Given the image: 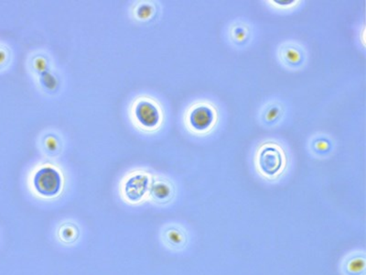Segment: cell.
Segmentation results:
<instances>
[{"label":"cell","instance_id":"obj_1","mask_svg":"<svg viewBox=\"0 0 366 275\" xmlns=\"http://www.w3.org/2000/svg\"><path fill=\"white\" fill-rule=\"evenodd\" d=\"M288 164L287 150L279 141H265L256 147L254 165L256 173L265 181H279L287 171Z\"/></svg>","mask_w":366,"mask_h":275},{"label":"cell","instance_id":"obj_2","mask_svg":"<svg viewBox=\"0 0 366 275\" xmlns=\"http://www.w3.org/2000/svg\"><path fill=\"white\" fill-rule=\"evenodd\" d=\"M220 122L217 105L209 100H198L188 106L184 113V125L190 134L207 137L217 129Z\"/></svg>","mask_w":366,"mask_h":275},{"label":"cell","instance_id":"obj_3","mask_svg":"<svg viewBox=\"0 0 366 275\" xmlns=\"http://www.w3.org/2000/svg\"><path fill=\"white\" fill-rule=\"evenodd\" d=\"M133 112L141 128L147 132L158 131L164 122L163 108L154 99L142 97L138 99Z\"/></svg>","mask_w":366,"mask_h":275},{"label":"cell","instance_id":"obj_4","mask_svg":"<svg viewBox=\"0 0 366 275\" xmlns=\"http://www.w3.org/2000/svg\"><path fill=\"white\" fill-rule=\"evenodd\" d=\"M152 177L144 171H134L124 179L121 185V195L124 200L129 204H138L147 197Z\"/></svg>","mask_w":366,"mask_h":275},{"label":"cell","instance_id":"obj_5","mask_svg":"<svg viewBox=\"0 0 366 275\" xmlns=\"http://www.w3.org/2000/svg\"><path fill=\"white\" fill-rule=\"evenodd\" d=\"M277 58L280 66L288 71L303 69L308 62V52L302 44L296 41H287L277 50Z\"/></svg>","mask_w":366,"mask_h":275},{"label":"cell","instance_id":"obj_6","mask_svg":"<svg viewBox=\"0 0 366 275\" xmlns=\"http://www.w3.org/2000/svg\"><path fill=\"white\" fill-rule=\"evenodd\" d=\"M32 183L36 193L43 197H57L63 188V177L60 171L52 167H43L38 170Z\"/></svg>","mask_w":366,"mask_h":275},{"label":"cell","instance_id":"obj_7","mask_svg":"<svg viewBox=\"0 0 366 275\" xmlns=\"http://www.w3.org/2000/svg\"><path fill=\"white\" fill-rule=\"evenodd\" d=\"M176 188L174 183L166 177H152L150 183L149 197L153 203L158 205H167L174 199Z\"/></svg>","mask_w":366,"mask_h":275},{"label":"cell","instance_id":"obj_8","mask_svg":"<svg viewBox=\"0 0 366 275\" xmlns=\"http://www.w3.org/2000/svg\"><path fill=\"white\" fill-rule=\"evenodd\" d=\"M161 239L164 246L173 251H181L187 247V230L180 224H168L161 230Z\"/></svg>","mask_w":366,"mask_h":275},{"label":"cell","instance_id":"obj_9","mask_svg":"<svg viewBox=\"0 0 366 275\" xmlns=\"http://www.w3.org/2000/svg\"><path fill=\"white\" fill-rule=\"evenodd\" d=\"M286 116V106L279 100H271L262 106L258 113V120L267 128L279 125Z\"/></svg>","mask_w":366,"mask_h":275},{"label":"cell","instance_id":"obj_10","mask_svg":"<svg viewBox=\"0 0 366 275\" xmlns=\"http://www.w3.org/2000/svg\"><path fill=\"white\" fill-rule=\"evenodd\" d=\"M252 27L244 20H235L227 29V40L235 48H243L252 40Z\"/></svg>","mask_w":366,"mask_h":275},{"label":"cell","instance_id":"obj_11","mask_svg":"<svg viewBox=\"0 0 366 275\" xmlns=\"http://www.w3.org/2000/svg\"><path fill=\"white\" fill-rule=\"evenodd\" d=\"M335 150V141L330 135L317 133L309 138L308 150L312 157L326 159L330 157Z\"/></svg>","mask_w":366,"mask_h":275},{"label":"cell","instance_id":"obj_12","mask_svg":"<svg viewBox=\"0 0 366 275\" xmlns=\"http://www.w3.org/2000/svg\"><path fill=\"white\" fill-rule=\"evenodd\" d=\"M342 275H366L365 251H356L346 254L340 265Z\"/></svg>","mask_w":366,"mask_h":275},{"label":"cell","instance_id":"obj_13","mask_svg":"<svg viewBox=\"0 0 366 275\" xmlns=\"http://www.w3.org/2000/svg\"><path fill=\"white\" fill-rule=\"evenodd\" d=\"M56 235H57V238L61 244H73L79 239L80 229L78 224L73 223L72 221H66V223H61L58 227Z\"/></svg>","mask_w":366,"mask_h":275},{"label":"cell","instance_id":"obj_14","mask_svg":"<svg viewBox=\"0 0 366 275\" xmlns=\"http://www.w3.org/2000/svg\"><path fill=\"white\" fill-rule=\"evenodd\" d=\"M273 10L280 11H292L296 10L300 5V0H288V1H280V0H270L267 1Z\"/></svg>","mask_w":366,"mask_h":275},{"label":"cell","instance_id":"obj_15","mask_svg":"<svg viewBox=\"0 0 366 275\" xmlns=\"http://www.w3.org/2000/svg\"><path fill=\"white\" fill-rule=\"evenodd\" d=\"M155 13V8L152 4H141L137 8L136 10V16L140 20H147L152 19L153 15Z\"/></svg>","mask_w":366,"mask_h":275},{"label":"cell","instance_id":"obj_16","mask_svg":"<svg viewBox=\"0 0 366 275\" xmlns=\"http://www.w3.org/2000/svg\"><path fill=\"white\" fill-rule=\"evenodd\" d=\"M43 83L47 88H49V90H52V87H54L56 84L53 76L47 72L43 73Z\"/></svg>","mask_w":366,"mask_h":275},{"label":"cell","instance_id":"obj_17","mask_svg":"<svg viewBox=\"0 0 366 275\" xmlns=\"http://www.w3.org/2000/svg\"><path fill=\"white\" fill-rule=\"evenodd\" d=\"M45 145L47 149L50 150V152H55V150H57L58 141L54 137L50 136V137H47L45 140Z\"/></svg>","mask_w":366,"mask_h":275},{"label":"cell","instance_id":"obj_18","mask_svg":"<svg viewBox=\"0 0 366 275\" xmlns=\"http://www.w3.org/2000/svg\"><path fill=\"white\" fill-rule=\"evenodd\" d=\"M6 58L5 52L0 50V64H2L4 62Z\"/></svg>","mask_w":366,"mask_h":275}]
</instances>
